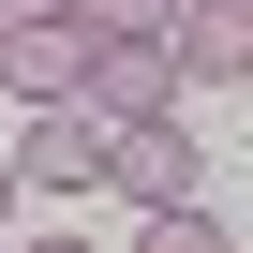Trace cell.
<instances>
[{"label":"cell","instance_id":"1","mask_svg":"<svg viewBox=\"0 0 253 253\" xmlns=\"http://www.w3.org/2000/svg\"><path fill=\"white\" fill-rule=\"evenodd\" d=\"M104 134H119V119H89V104H30V134L0 149V164H15V194L89 209V194H104Z\"/></svg>","mask_w":253,"mask_h":253},{"label":"cell","instance_id":"2","mask_svg":"<svg viewBox=\"0 0 253 253\" xmlns=\"http://www.w3.org/2000/svg\"><path fill=\"white\" fill-rule=\"evenodd\" d=\"M75 104H89V119H179L194 89H179L164 30H89V75H75Z\"/></svg>","mask_w":253,"mask_h":253},{"label":"cell","instance_id":"3","mask_svg":"<svg viewBox=\"0 0 253 253\" xmlns=\"http://www.w3.org/2000/svg\"><path fill=\"white\" fill-rule=\"evenodd\" d=\"M104 194L194 209V104H179V119H119V134H104Z\"/></svg>","mask_w":253,"mask_h":253},{"label":"cell","instance_id":"4","mask_svg":"<svg viewBox=\"0 0 253 253\" xmlns=\"http://www.w3.org/2000/svg\"><path fill=\"white\" fill-rule=\"evenodd\" d=\"M164 60H179V89H238L253 75V0H179L164 15Z\"/></svg>","mask_w":253,"mask_h":253},{"label":"cell","instance_id":"5","mask_svg":"<svg viewBox=\"0 0 253 253\" xmlns=\"http://www.w3.org/2000/svg\"><path fill=\"white\" fill-rule=\"evenodd\" d=\"M89 75V15H30V30H0V89L15 104H75Z\"/></svg>","mask_w":253,"mask_h":253},{"label":"cell","instance_id":"6","mask_svg":"<svg viewBox=\"0 0 253 253\" xmlns=\"http://www.w3.org/2000/svg\"><path fill=\"white\" fill-rule=\"evenodd\" d=\"M134 253H238V223L194 194V209H149V223H134Z\"/></svg>","mask_w":253,"mask_h":253},{"label":"cell","instance_id":"7","mask_svg":"<svg viewBox=\"0 0 253 253\" xmlns=\"http://www.w3.org/2000/svg\"><path fill=\"white\" fill-rule=\"evenodd\" d=\"M75 15H89V30H164L179 0H75Z\"/></svg>","mask_w":253,"mask_h":253},{"label":"cell","instance_id":"8","mask_svg":"<svg viewBox=\"0 0 253 253\" xmlns=\"http://www.w3.org/2000/svg\"><path fill=\"white\" fill-rule=\"evenodd\" d=\"M15 253H89V223H45V238H15Z\"/></svg>","mask_w":253,"mask_h":253},{"label":"cell","instance_id":"9","mask_svg":"<svg viewBox=\"0 0 253 253\" xmlns=\"http://www.w3.org/2000/svg\"><path fill=\"white\" fill-rule=\"evenodd\" d=\"M30 15H75V0H0V30H30Z\"/></svg>","mask_w":253,"mask_h":253},{"label":"cell","instance_id":"10","mask_svg":"<svg viewBox=\"0 0 253 253\" xmlns=\"http://www.w3.org/2000/svg\"><path fill=\"white\" fill-rule=\"evenodd\" d=\"M0 223H15V164H0Z\"/></svg>","mask_w":253,"mask_h":253}]
</instances>
